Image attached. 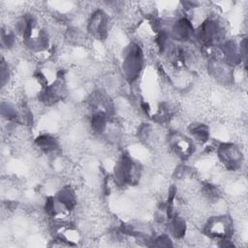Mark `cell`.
I'll return each mask as SVG.
<instances>
[{"instance_id": "5", "label": "cell", "mask_w": 248, "mask_h": 248, "mask_svg": "<svg viewBox=\"0 0 248 248\" xmlns=\"http://www.w3.org/2000/svg\"><path fill=\"white\" fill-rule=\"evenodd\" d=\"M192 134L196 138L197 140L202 141V142L206 141L209 137V132H208L207 127L204 125H202V124L195 126L194 129L192 130Z\"/></svg>"}, {"instance_id": "6", "label": "cell", "mask_w": 248, "mask_h": 248, "mask_svg": "<svg viewBox=\"0 0 248 248\" xmlns=\"http://www.w3.org/2000/svg\"><path fill=\"white\" fill-rule=\"evenodd\" d=\"M36 141H37V144L45 150H51L55 148V145H56L54 139L49 136H41L40 138L37 139Z\"/></svg>"}, {"instance_id": "3", "label": "cell", "mask_w": 248, "mask_h": 248, "mask_svg": "<svg viewBox=\"0 0 248 248\" xmlns=\"http://www.w3.org/2000/svg\"><path fill=\"white\" fill-rule=\"evenodd\" d=\"M171 145L177 154L182 158H187L193 152L192 143L182 136L176 135L171 137Z\"/></svg>"}, {"instance_id": "1", "label": "cell", "mask_w": 248, "mask_h": 248, "mask_svg": "<svg viewBox=\"0 0 248 248\" xmlns=\"http://www.w3.org/2000/svg\"><path fill=\"white\" fill-rule=\"evenodd\" d=\"M240 152L233 144H223L219 148V156L227 168L235 169L240 162Z\"/></svg>"}, {"instance_id": "2", "label": "cell", "mask_w": 248, "mask_h": 248, "mask_svg": "<svg viewBox=\"0 0 248 248\" xmlns=\"http://www.w3.org/2000/svg\"><path fill=\"white\" fill-rule=\"evenodd\" d=\"M230 228L231 224L227 221L226 218H217L211 220L206 225V232L208 234L219 237V238H226L230 235Z\"/></svg>"}, {"instance_id": "4", "label": "cell", "mask_w": 248, "mask_h": 248, "mask_svg": "<svg viewBox=\"0 0 248 248\" xmlns=\"http://www.w3.org/2000/svg\"><path fill=\"white\" fill-rule=\"evenodd\" d=\"M171 222H170V231L171 233L176 236V237H181L184 235L185 232V229H186V225L183 222L182 219L178 218L177 216L175 217H171Z\"/></svg>"}]
</instances>
